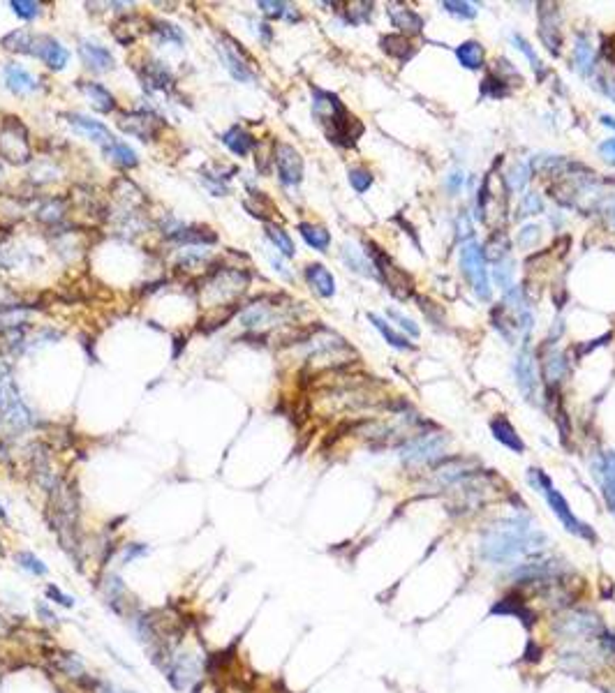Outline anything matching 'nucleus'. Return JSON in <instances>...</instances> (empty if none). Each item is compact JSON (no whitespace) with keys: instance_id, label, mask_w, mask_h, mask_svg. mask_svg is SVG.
Here are the masks:
<instances>
[{"instance_id":"obj_1","label":"nucleus","mask_w":615,"mask_h":693,"mask_svg":"<svg viewBox=\"0 0 615 693\" xmlns=\"http://www.w3.org/2000/svg\"><path fill=\"white\" fill-rule=\"evenodd\" d=\"M546 547V536L532 529L530 520L523 516L500 520L490 525L481 536L479 554L483 561L495 566L521 564V559L539 557Z\"/></svg>"},{"instance_id":"obj_2","label":"nucleus","mask_w":615,"mask_h":693,"mask_svg":"<svg viewBox=\"0 0 615 693\" xmlns=\"http://www.w3.org/2000/svg\"><path fill=\"white\" fill-rule=\"evenodd\" d=\"M313 114L324 125L327 137L334 143L354 146L356 137L363 130L361 123H356V118H352L347 114L343 102L334 93H327V90H317V88L313 90Z\"/></svg>"},{"instance_id":"obj_3","label":"nucleus","mask_w":615,"mask_h":693,"mask_svg":"<svg viewBox=\"0 0 615 693\" xmlns=\"http://www.w3.org/2000/svg\"><path fill=\"white\" fill-rule=\"evenodd\" d=\"M530 483L535 485V488L546 497V502H548L553 516L560 520V525H562L566 532L573 534V536L592 541V543L597 541V536H594V532L590 529V527H587L583 520H578L576 516H573V511L569 509V504H566L564 495L560 490H555V485H553V481L548 478V474H546V471H542V469H530Z\"/></svg>"},{"instance_id":"obj_4","label":"nucleus","mask_w":615,"mask_h":693,"mask_svg":"<svg viewBox=\"0 0 615 693\" xmlns=\"http://www.w3.org/2000/svg\"><path fill=\"white\" fill-rule=\"evenodd\" d=\"M553 631L569 644H587L592 640H599V635L604 633V624H601L599 615L592 610H566V613L557 615Z\"/></svg>"},{"instance_id":"obj_5","label":"nucleus","mask_w":615,"mask_h":693,"mask_svg":"<svg viewBox=\"0 0 615 693\" xmlns=\"http://www.w3.org/2000/svg\"><path fill=\"white\" fill-rule=\"evenodd\" d=\"M248 282H250V275H248L245 270H239V268L218 270V273L206 282V289H204V298H206V303H209V308H227V305L234 303L241 294H243Z\"/></svg>"},{"instance_id":"obj_6","label":"nucleus","mask_w":615,"mask_h":693,"mask_svg":"<svg viewBox=\"0 0 615 693\" xmlns=\"http://www.w3.org/2000/svg\"><path fill=\"white\" fill-rule=\"evenodd\" d=\"M31 141L28 130L24 123L15 116H8L0 128V157H5L12 164H26L31 162Z\"/></svg>"},{"instance_id":"obj_7","label":"nucleus","mask_w":615,"mask_h":693,"mask_svg":"<svg viewBox=\"0 0 615 693\" xmlns=\"http://www.w3.org/2000/svg\"><path fill=\"white\" fill-rule=\"evenodd\" d=\"M0 421L12 430H26L33 426V412L19 395V388L12 377L0 379Z\"/></svg>"},{"instance_id":"obj_8","label":"nucleus","mask_w":615,"mask_h":693,"mask_svg":"<svg viewBox=\"0 0 615 693\" xmlns=\"http://www.w3.org/2000/svg\"><path fill=\"white\" fill-rule=\"evenodd\" d=\"M460 266L462 273L472 284L474 294L481 298V301H490V282L486 273V256H483V249L476 245L474 240H469L460 249Z\"/></svg>"},{"instance_id":"obj_9","label":"nucleus","mask_w":615,"mask_h":693,"mask_svg":"<svg viewBox=\"0 0 615 693\" xmlns=\"http://www.w3.org/2000/svg\"><path fill=\"white\" fill-rule=\"evenodd\" d=\"M447 439L442 435H424L412 439L403 448V460L407 464H433L444 455Z\"/></svg>"},{"instance_id":"obj_10","label":"nucleus","mask_w":615,"mask_h":693,"mask_svg":"<svg viewBox=\"0 0 615 693\" xmlns=\"http://www.w3.org/2000/svg\"><path fill=\"white\" fill-rule=\"evenodd\" d=\"M119 128L130 137H137L139 141H153L164 128V121L150 111H130L119 121Z\"/></svg>"},{"instance_id":"obj_11","label":"nucleus","mask_w":615,"mask_h":693,"mask_svg":"<svg viewBox=\"0 0 615 693\" xmlns=\"http://www.w3.org/2000/svg\"><path fill=\"white\" fill-rule=\"evenodd\" d=\"M275 166L282 185H299L303 178V157L301 152L289 143L275 146Z\"/></svg>"},{"instance_id":"obj_12","label":"nucleus","mask_w":615,"mask_h":693,"mask_svg":"<svg viewBox=\"0 0 615 693\" xmlns=\"http://www.w3.org/2000/svg\"><path fill=\"white\" fill-rule=\"evenodd\" d=\"M539 37L546 44V49L557 55L560 44H562V35H560V10L557 5L544 3L539 5Z\"/></svg>"},{"instance_id":"obj_13","label":"nucleus","mask_w":615,"mask_h":693,"mask_svg":"<svg viewBox=\"0 0 615 693\" xmlns=\"http://www.w3.org/2000/svg\"><path fill=\"white\" fill-rule=\"evenodd\" d=\"M31 53L37 55V58L42 60L49 69H53V72L65 69L67 60H70V51H67L58 40L49 37V35H40V37L33 40V51Z\"/></svg>"},{"instance_id":"obj_14","label":"nucleus","mask_w":615,"mask_h":693,"mask_svg":"<svg viewBox=\"0 0 615 693\" xmlns=\"http://www.w3.org/2000/svg\"><path fill=\"white\" fill-rule=\"evenodd\" d=\"M239 46H241V44H236V42L229 40V37H227V35H225L223 42H220V44H218V53H220V58H223V62H225L227 72H229L236 81H243V83H245V81H252V79H254V74H252L250 65H248V62H245L243 53H241V49H239Z\"/></svg>"},{"instance_id":"obj_15","label":"nucleus","mask_w":615,"mask_h":693,"mask_svg":"<svg viewBox=\"0 0 615 693\" xmlns=\"http://www.w3.org/2000/svg\"><path fill=\"white\" fill-rule=\"evenodd\" d=\"M592 476L594 481H599L608 509L615 513V450H606L604 455H599V460L592 464Z\"/></svg>"},{"instance_id":"obj_16","label":"nucleus","mask_w":615,"mask_h":693,"mask_svg":"<svg viewBox=\"0 0 615 693\" xmlns=\"http://www.w3.org/2000/svg\"><path fill=\"white\" fill-rule=\"evenodd\" d=\"M282 319H285L282 317V305L259 301L241 315V324L248 326V328H264V326H275Z\"/></svg>"},{"instance_id":"obj_17","label":"nucleus","mask_w":615,"mask_h":693,"mask_svg":"<svg viewBox=\"0 0 615 693\" xmlns=\"http://www.w3.org/2000/svg\"><path fill=\"white\" fill-rule=\"evenodd\" d=\"M516 379H518V388L521 393L525 395L528 400H535L537 395V388H539V379H537V365H535V356L532 351L525 346V349L518 353V360H516Z\"/></svg>"},{"instance_id":"obj_18","label":"nucleus","mask_w":615,"mask_h":693,"mask_svg":"<svg viewBox=\"0 0 615 693\" xmlns=\"http://www.w3.org/2000/svg\"><path fill=\"white\" fill-rule=\"evenodd\" d=\"M67 123H70L72 128L79 132V134H84L86 139H91V141H95V143H100L102 148L116 141L114 134H112V132H109V128H107L105 123L93 121V118H88V116L70 114V116H67Z\"/></svg>"},{"instance_id":"obj_19","label":"nucleus","mask_w":615,"mask_h":693,"mask_svg":"<svg viewBox=\"0 0 615 693\" xmlns=\"http://www.w3.org/2000/svg\"><path fill=\"white\" fill-rule=\"evenodd\" d=\"M79 53L86 67H91L93 72H107V69L114 67V55L109 53V49L95 44V42H81Z\"/></svg>"},{"instance_id":"obj_20","label":"nucleus","mask_w":615,"mask_h":693,"mask_svg":"<svg viewBox=\"0 0 615 693\" xmlns=\"http://www.w3.org/2000/svg\"><path fill=\"white\" fill-rule=\"evenodd\" d=\"M343 259L345 263L354 270V273L358 275H365V277H379L377 275V268H375V263H372V259L368 254L363 252V249H358L354 243H345L343 245Z\"/></svg>"},{"instance_id":"obj_21","label":"nucleus","mask_w":615,"mask_h":693,"mask_svg":"<svg viewBox=\"0 0 615 693\" xmlns=\"http://www.w3.org/2000/svg\"><path fill=\"white\" fill-rule=\"evenodd\" d=\"M79 88H81V93H84L88 100H91L93 107L100 111V114H112V111H116V97L109 93V90L102 86V83L79 81Z\"/></svg>"},{"instance_id":"obj_22","label":"nucleus","mask_w":615,"mask_h":693,"mask_svg":"<svg viewBox=\"0 0 615 693\" xmlns=\"http://www.w3.org/2000/svg\"><path fill=\"white\" fill-rule=\"evenodd\" d=\"M5 83H8V88L17 95H26V93L37 90V79L28 72V69H24L21 65H8L5 67Z\"/></svg>"},{"instance_id":"obj_23","label":"nucleus","mask_w":615,"mask_h":693,"mask_svg":"<svg viewBox=\"0 0 615 693\" xmlns=\"http://www.w3.org/2000/svg\"><path fill=\"white\" fill-rule=\"evenodd\" d=\"M306 280H308L310 287H313L317 294L324 296V298H331L336 294L334 275H331L327 270V266H322V263H310V266L306 268Z\"/></svg>"},{"instance_id":"obj_24","label":"nucleus","mask_w":615,"mask_h":693,"mask_svg":"<svg viewBox=\"0 0 615 693\" xmlns=\"http://www.w3.org/2000/svg\"><path fill=\"white\" fill-rule=\"evenodd\" d=\"M490 432L495 435V439H497V441L504 444V446H507V448H511V450H514V453H523V450H525L523 439H521V437H518V432L514 430V426H511V423H509L507 419H504V416H497V419L490 421Z\"/></svg>"},{"instance_id":"obj_25","label":"nucleus","mask_w":615,"mask_h":693,"mask_svg":"<svg viewBox=\"0 0 615 693\" xmlns=\"http://www.w3.org/2000/svg\"><path fill=\"white\" fill-rule=\"evenodd\" d=\"M223 143L234 152V155L245 157L248 152L254 148V137L248 130L241 128V125H234L232 130H227L223 134Z\"/></svg>"},{"instance_id":"obj_26","label":"nucleus","mask_w":615,"mask_h":693,"mask_svg":"<svg viewBox=\"0 0 615 693\" xmlns=\"http://www.w3.org/2000/svg\"><path fill=\"white\" fill-rule=\"evenodd\" d=\"M144 81L148 83L150 88L157 90H169L174 86V74L169 72V67L160 60H148L144 65Z\"/></svg>"},{"instance_id":"obj_27","label":"nucleus","mask_w":615,"mask_h":693,"mask_svg":"<svg viewBox=\"0 0 615 693\" xmlns=\"http://www.w3.org/2000/svg\"><path fill=\"white\" fill-rule=\"evenodd\" d=\"M389 17L393 21V26L398 28V30H403L405 35H419L421 33V28H424V19L419 17L417 12H412V10H405V7H389Z\"/></svg>"},{"instance_id":"obj_28","label":"nucleus","mask_w":615,"mask_h":693,"mask_svg":"<svg viewBox=\"0 0 615 693\" xmlns=\"http://www.w3.org/2000/svg\"><path fill=\"white\" fill-rule=\"evenodd\" d=\"M573 60H576V72L583 76H590L594 69V49L587 42L585 35H580L573 46Z\"/></svg>"},{"instance_id":"obj_29","label":"nucleus","mask_w":615,"mask_h":693,"mask_svg":"<svg viewBox=\"0 0 615 693\" xmlns=\"http://www.w3.org/2000/svg\"><path fill=\"white\" fill-rule=\"evenodd\" d=\"M544 377L548 384H557L566 377V360L564 353H560L557 349H551L544 356Z\"/></svg>"},{"instance_id":"obj_30","label":"nucleus","mask_w":615,"mask_h":693,"mask_svg":"<svg viewBox=\"0 0 615 693\" xmlns=\"http://www.w3.org/2000/svg\"><path fill=\"white\" fill-rule=\"evenodd\" d=\"M105 155L107 159H112L114 164H119V166H125V169H132V166H137V152L130 148L128 143H123V141H114V143H109L105 146Z\"/></svg>"},{"instance_id":"obj_31","label":"nucleus","mask_w":615,"mask_h":693,"mask_svg":"<svg viewBox=\"0 0 615 693\" xmlns=\"http://www.w3.org/2000/svg\"><path fill=\"white\" fill-rule=\"evenodd\" d=\"M456 55H458L460 65L467 69H481L483 67V49L479 42H462V44L456 49Z\"/></svg>"},{"instance_id":"obj_32","label":"nucleus","mask_w":615,"mask_h":693,"mask_svg":"<svg viewBox=\"0 0 615 693\" xmlns=\"http://www.w3.org/2000/svg\"><path fill=\"white\" fill-rule=\"evenodd\" d=\"M382 49L389 55H393V58H398V60H407L410 55H414V46H412V42L403 37V35H386V37H382Z\"/></svg>"},{"instance_id":"obj_33","label":"nucleus","mask_w":615,"mask_h":693,"mask_svg":"<svg viewBox=\"0 0 615 693\" xmlns=\"http://www.w3.org/2000/svg\"><path fill=\"white\" fill-rule=\"evenodd\" d=\"M299 231L301 236L306 238V243L310 247L320 249V252H327V247L331 245V236L324 227H317V225H308V222H301L299 225Z\"/></svg>"},{"instance_id":"obj_34","label":"nucleus","mask_w":615,"mask_h":693,"mask_svg":"<svg viewBox=\"0 0 615 693\" xmlns=\"http://www.w3.org/2000/svg\"><path fill=\"white\" fill-rule=\"evenodd\" d=\"M33 35L31 33H26V30H12L5 35L3 40H0V44H3L8 51H17V53H31L33 51Z\"/></svg>"},{"instance_id":"obj_35","label":"nucleus","mask_w":615,"mask_h":693,"mask_svg":"<svg viewBox=\"0 0 615 693\" xmlns=\"http://www.w3.org/2000/svg\"><path fill=\"white\" fill-rule=\"evenodd\" d=\"M257 7L266 14V17H271V19H289V21H296V19H299V12H296V7L287 5V3H273V0H259Z\"/></svg>"},{"instance_id":"obj_36","label":"nucleus","mask_w":615,"mask_h":693,"mask_svg":"<svg viewBox=\"0 0 615 693\" xmlns=\"http://www.w3.org/2000/svg\"><path fill=\"white\" fill-rule=\"evenodd\" d=\"M266 236H268V240L275 245V249H280L285 256H294V252H296L294 240L289 238V234L285 231V229L275 227V225H266Z\"/></svg>"},{"instance_id":"obj_37","label":"nucleus","mask_w":615,"mask_h":693,"mask_svg":"<svg viewBox=\"0 0 615 693\" xmlns=\"http://www.w3.org/2000/svg\"><path fill=\"white\" fill-rule=\"evenodd\" d=\"M368 319L372 322V326H375V328H377L379 333H382V335H384V340H386V342H389L391 346H396V349H410V346H412V344L407 342V340H405L403 335H398V333L393 331L391 326L384 322V319L375 317V315H372V312L368 315Z\"/></svg>"},{"instance_id":"obj_38","label":"nucleus","mask_w":615,"mask_h":693,"mask_svg":"<svg viewBox=\"0 0 615 693\" xmlns=\"http://www.w3.org/2000/svg\"><path fill=\"white\" fill-rule=\"evenodd\" d=\"M17 564L21 566L24 571H28L31 575H37V578H42V575L49 573V566H46L35 552H28V550L17 552Z\"/></svg>"},{"instance_id":"obj_39","label":"nucleus","mask_w":615,"mask_h":693,"mask_svg":"<svg viewBox=\"0 0 615 693\" xmlns=\"http://www.w3.org/2000/svg\"><path fill=\"white\" fill-rule=\"evenodd\" d=\"M528 183H530V164L516 162V164L507 171V185H509L514 192H523L525 187H528Z\"/></svg>"},{"instance_id":"obj_40","label":"nucleus","mask_w":615,"mask_h":693,"mask_svg":"<svg viewBox=\"0 0 615 693\" xmlns=\"http://www.w3.org/2000/svg\"><path fill=\"white\" fill-rule=\"evenodd\" d=\"M37 218L42 220V222H46V225H56V222H60V220L65 218V201L49 199L44 206H40Z\"/></svg>"},{"instance_id":"obj_41","label":"nucleus","mask_w":615,"mask_h":693,"mask_svg":"<svg viewBox=\"0 0 615 693\" xmlns=\"http://www.w3.org/2000/svg\"><path fill=\"white\" fill-rule=\"evenodd\" d=\"M504 256H509V240L504 234H495L490 236V240L486 243V259L490 261H502Z\"/></svg>"},{"instance_id":"obj_42","label":"nucleus","mask_w":615,"mask_h":693,"mask_svg":"<svg viewBox=\"0 0 615 693\" xmlns=\"http://www.w3.org/2000/svg\"><path fill=\"white\" fill-rule=\"evenodd\" d=\"M514 42H516V46L521 49V53H525V58L530 60V67L535 69V74H537V79H544L546 76V69H544V62L539 60V55L535 49L530 46V42L521 37V35H514Z\"/></svg>"},{"instance_id":"obj_43","label":"nucleus","mask_w":615,"mask_h":693,"mask_svg":"<svg viewBox=\"0 0 615 693\" xmlns=\"http://www.w3.org/2000/svg\"><path fill=\"white\" fill-rule=\"evenodd\" d=\"M153 33L160 40L171 42V44H183V40H185L183 33H181V28L174 26V24H167V21H155V24H153Z\"/></svg>"},{"instance_id":"obj_44","label":"nucleus","mask_w":615,"mask_h":693,"mask_svg":"<svg viewBox=\"0 0 615 693\" xmlns=\"http://www.w3.org/2000/svg\"><path fill=\"white\" fill-rule=\"evenodd\" d=\"M56 668L60 672H65L67 677H81L84 675V663L79 661L77 654H63L56 661Z\"/></svg>"},{"instance_id":"obj_45","label":"nucleus","mask_w":615,"mask_h":693,"mask_svg":"<svg viewBox=\"0 0 615 693\" xmlns=\"http://www.w3.org/2000/svg\"><path fill=\"white\" fill-rule=\"evenodd\" d=\"M495 282L507 291L511 289V282H514V261L507 259V261H497L495 263Z\"/></svg>"},{"instance_id":"obj_46","label":"nucleus","mask_w":615,"mask_h":693,"mask_svg":"<svg viewBox=\"0 0 615 693\" xmlns=\"http://www.w3.org/2000/svg\"><path fill=\"white\" fill-rule=\"evenodd\" d=\"M202 183L209 187L213 197H225L227 194V185H225V176L223 173H209V171H202Z\"/></svg>"},{"instance_id":"obj_47","label":"nucleus","mask_w":615,"mask_h":693,"mask_svg":"<svg viewBox=\"0 0 615 693\" xmlns=\"http://www.w3.org/2000/svg\"><path fill=\"white\" fill-rule=\"evenodd\" d=\"M444 10L449 14H453V17H460V19H474L476 17V7L472 3H460V0H447Z\"/></svg>"},{"instance_id":"obj_48","label":"nucleus","mask_w":615,"mask_h":693,"mask_svg":"<svg viewBox=\"0 0 615 693\" xmlns=\"http://www.w3.org/2000/svg\"><path fill=\"white\" fill-rule=\"evenodd\" d=\"M12 10H15L17 17H21V19H35L40 17V3H31V0H12Z\"/></svg>"},{"instance_id":"obj_49","label":"nucleus","mask_w":615,"mask_h":693,"mask_svg":"<svg viewBox=\"0 0 615 693\" xmlns=\"http://www.w3.org/2000/svg\"><path fill=\"white\" fill-rule=\"evenodd\" d=\"M521 218H528V215H537V213H542L544 211V201L539 194L535 192H530V194H525L523 201H521Z\"/></svg>"},{"instance_id":"obj_50","label":"nucleus","mask_w":615,"mask_h":693,"mask_svg":"<svg viewBox=\"0 0 615 693\" xmlns=\"http://www.w3.org/2000/svg\"><path fill=\"white\" fill-rule=\"evenodd\" d=\"M349 183L356 192H365V190H370L372 176H370V171H365V169H352L349 171Z\"/></svg>"},{"instance_id":"obj_51","label":"nucleus","mask_w":615,"mask_h":693,"mask_svg":"<svg viewBox=\"0 0 615 693\" xmlns=\"http://www.w3.org/2000/svg\"><path fill=\"white\" fill-rule=\"evenodd\" d=\"M144 554H148V545L146 543H128L125 547H123L121 561H123V564H130L132 559L144 557Z\"/></svg>"},{"instance_id":"obj_52","label":"nucleus","mask_w":615,"mask_h":693,"mask_svg":"<svg viewBox=\"0 0 615 693\" xmlns=\"http://www.w3.org/2000/svg\"><path fill=\"white\" fill-rule=\"evenodd\" d=\"M386 315H389V317L393 319V322H398V326H400V328H405L407 333H412L414 337L419 335V326L414 324L410 317H405L403 312H398V310H386Z\"/></svg>"},{"instance_id":"obj_53","label":"nucleus","mask_w":615,"mask_h":693,"mask_svg":"<svg viewBox=\"0 0 615 693\" xmlns=\"http://www.w3.org/2000/svg\"><path fill=\"white\" fill-rule=\"evenodd\" d=\"M46 596H49L53 603L63 606V608H74V599H72V596H67L65 592H60V587H56V585H46Z\"/></svg>"},{"instance_id":"obj_54","label":"nucleus","mask_w":615,"mask_h":693,"mask_svg":"<svg viewBox=\"0 0 615 693\" xmlns=\"http://www.w3.org/2000/svg\"><path fill=\"white\" fill-rule=\"evenodd\" d=\"M539 236H542V229L535 227V225H530V227L521 229V245H523V247H530L532 243H537V240H539Z\"/></svg>"},{"instance_id":"obj_55","label":"nucleus","mask_w":615,"mask_h":693,"mask_svg":"<svg viewBox=\"0 0 615 693\" xmlns=\"http://www.w3.org/2000/svg\"><path fill=\"white\" fill-rule=\"evenodd\" d=\"M599 152H601V157H604L608 164H615V139H608V141L601 143L599 146Z\"/></svg>"},{"instance_id":"obj_56","label":"nucleus","mask_w":615,"mask_h":693,"mask_svg":"<svg viewBox=\"0 0 615 693\" xmlns=\"http://www.w3.org/2000/svg\"><path fill=\"white\" fill-rule=\"evenodd\" d=\"M35 610H37V615H40V620H42V622H46V624H56L58 622L56 613H51L49 606H46L44 601H40L37 606H35Z\"/></svg>"},{"instance_id":"obj_57","label":"nucleus","mask_w":615,"mask_h":693,"mask_svg":"<svg viewBox=\"0 0 615 693\" xmlns=\"http://www.w3.org/2000/svg\"><path fill=\"white\" fill-rule=\"evenodd\" d=\"M458 236L460 238H469V236H472V222H469L465 213L458 215Z\"/></svg>"},{"instance_id":"obj_58","label":"nucleus","mask_w":615,"mask_h":693,"mask_svg":"<svg viewBox=\"0 0 615 693\" xmlns=\"http://www.w3.org/2000/svg\"><path fill=\"white\" fill-rule=\"evenodd\" d=\"M462 180H465V178H462V173H460V171H453L451 176H449V180H447L449 190L456 192V190H458V187L462 185Z\"/></svg>"},{"instance_id":"obj_59","label":"nucleus","mask_w":615,"mask_h":693,"mask_svg":"<svg viewBox=\"0 0 615 693\" xmlns=\"http://www.w3.org/2000/svg\"><path fill=\"white\" fill-rule=\"evenodd\" d=\"M601 125H606V128L615 130V118L613 116H601Z\"/></svg>"},{"instance_id":"obj_60","label":"nucleus","mask_w":615,"mask_h":693,"mask_svg":"<svg viewBox=\"0 0 615 693\" xmlns=\"http://www.w3.org/2000/svg\"><path fill=\"white\" fill-rule=\"evenodd\" d=\"M0 520H5V509L0 506Z\"/></svg>"}]
</instances>
